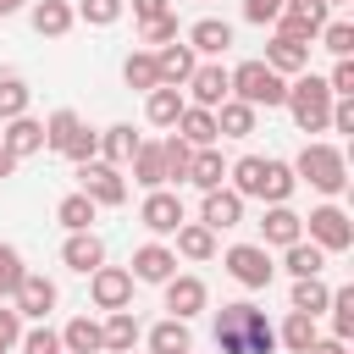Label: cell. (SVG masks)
<instances>
[{
    "mask_svg": "<svg viewBox=\"0 0 354 354\" xmlns=\"http://www.w3.org/2000/svg\"><path fill=\"white\" fill-rule=\"evenodd\" d=\"M216 348L221 354H271L277 348V326L266 321V310L254 304H221L216 310Z\"/></svg>",
    "mask_w": 354,
    "mask_h": 354,
    "instance_id": "cell-1",
    "label": "cell"
},
{
    "mask_svg": "<svg viewBox=\"0 0 354 354\" xmlns=\"http://www.w3.org/2000/svg\"><path fill=\"white\" fill-rule=\"evenodd\" d=\"M288 166H293V177H299V183H310V188H315V194H326V199H337V194L348 188V160H343V149H337V144L310 138Z\"/></svg>",
    "mask_w": 354,
    "mask_h": 354,
    "instance_id": "cell-2",
    "label": "cell"
},
{
    "mask_svg": "<svg viewBox=\"0 0 354 354\" xmlns=\"http://www.w3.org/2000/svg\"><path fill=\"white\" fill-rule=\"evenodd\" d=\"M332 88H326V77H315V72H299V77H288V116H293V127L299 133H326V111H332Z\"/></svg>",
    "mask_w": 354,
    "mask_h": 354,
    "instance_id": "cell-3",
    "label": "cell"
},
{
    "mask_svg": "<svg viewBox=\"0 0 354 354\" xmlns=\"http://www.w3.org/2000/svg\"><path fill=\"white\" fill-rule=\"evenodd\" d=\"M232 77V100H243V105H266V111H277L282 100H288V77L282 72H271L266 61H243V66H232L227 72Z\"/></svg>",
    "mask_w": 354,
    "mask_h": 354,
    "instance_id": "cell-4",
    "label": "cell"
},
{
    "mask_svg": "<svg viewBox=\"0 0 354 354\" xmlns=\"http://www.w3.org/2000/svg\"><path fill=\"white\" fill-rule=\"evenodd\" d=\"M44 149H55V155H66V160H94V155H100V133H94L77 111H55V116L44 122Z\"/></svg>",
    "mask_w": 354,
    "mask_h": 354,
    "instance_id": "cell-5",
    "label": "cell"
},
{
    "mask_svg": "<svg viewBox=\"0 0 354 354\" xmlns=\"http://www.w3.org/2000/svg\"><path fill=\"white\" fill-rule=\"evenodd\" d=\"M304 238L315 249H326V254H343V249H354V221H348L343 205H315L304 216Z\"/></svg>",
    "mask_w": 354,
    "mask_h": 354,
    "instance_id": "cell-6",
    "label": "cell"
},
{
    "mask_svg": "<svg viewBox=\"0 0 354 354\" xmlns=\"http://www.w3.org/2000/svg\"><path fill=\"white\" fill-rule=\"evenodd\" d=\"M221 266H227V277L238 282V288H271V277H277V266H271V249L266 243H232L227 254H221Z\"/></svg>",
    "mask_w": 354,
    "mask_h": 354,
    "instance_id": "cell-7",
    "label": "cell"
},
{
    "mask_svg": "<svg viewBox=\"0 0 354 354\" xmlns=\"http://www.w3.org/2000/svg\"><path fill=\"white\" fill-rule=\"evenodd\" d=\"M77 194H88L94 205H111L116 210V205H127V177L111 160L94 155V160H77Z\"/></svg>",
    "mask_w": 354,
    "mask_h": 354,
    "instance_id": "cell-8",
    "label": "cell"
},
{
    "mask_svg": "<svg viewBox=\"0 0 354 354\" xmlns=\"http://www.w3.org/2000/svg\"><path fill=\"white\" fill-rule=\"evenodd\" d=\"M88 299H94V310H133V271L127 266H94Z\"/></svg>",
    "mask_w": 354,
    "mask_h": 354,
    "instance_id": "cell-9",
    "label": "cell"
},
{
    "mask_svg": "<svg viewBox=\"0 0 354 354\" xmlns=\"http://www.w3.org/2000/svg\"><path fill=\"white\" fill-rule=\"evenodd\" d=\"M326 17H332V6L326 0H282V11H277V33H288V39H315L321 28H326Z\"/></svg>",
    "mask_w": 354,
    "mask_h": 354,
    "instance_id": "cell-10",
    "label": "cell"
},
{
    "mask_svg": "<svg viewBox=\"0 0 354 354\" xmlns=\"http://www.w3.org/2000/svg\"><path fill=\"white\" fill-rule=\"evenodd\" d=\"M194 100L188 105H205V111H216L221 100H232V77H227V66L221 61H199L194 72H188V83H183Z\"/></svg>",
    "mask_w": 354,
    "mask_h": 354,
    "instance_id": "cell-11",
    "label": "cell"
},
{
    "mask_svg": "<svg viewBox=\"0 0 354 354\" xmlns=\"http://www.w3.org/2000/svg\"><path fill=\"white\" fill-rule=\"evenodd\" d=\"M138 221H144L155 238H171L188 216H183V199H177L171 188H149V194H144V205H138Z\"/></svg>",
    "mask_w": 354,
    "mask_h": 354,
    "instance_id": "cell-12",
    "label": "cell"
},
{
    "mask_svg": "<svg viewBox=\"0 0 354 354\" xmlns=\"http://www.w3.org/2000/svg\"><path fill=\"white\" fill-rule=\"evenodd\" d=\"M160 288H166V315H177V321H194V315L210 304V293H205V282H199L194 271H171Z\"/></svg>",
    "mask_w": 354,
    "mask_h": 354,
    "instance_id": "cell-13",
    "label": "cell"
},
{
    "mask_svg": "<svg viewBox=\"0 0 354 354\" xmlns=\"http://www.w3.org/2000/svg\"><path fill=\"white\" fill-rule=\"evenodd\" d=\"M55 299H61V293H55V282H50L44 271H28V277L17 282V293H11V310H17V315H28V321H44V315L55 310Z\"/></svg>",
    "mask_w": 354,
    "mask_h": 354,
    "instance_id": "cell-14",
    "label": "cell"
},
{
    "mask_svg": "<svg viewBox=\"0 0 354 354\" xmlns=\"http://www.w3.org/2000/svg\"><path fill=\"white\" fill-rule=\"evenodd\" d=\"M304 238V216L293 210V205H266V216H260V243L266 249H288V243H299Z\"/></svg>",
    "mask_w": 354,
    "mask_h": 354,
    "instance_id": "cell-15",
    "label": "cell"
},
{
    "mask_svg": "<svg viewBox=\"0 0 354 354\" xmlns=\"http://www.w3.org/2000/svg\"><path fill=\"white\" fill-rule=\"evenodd\" d=\"M61 266L77 271V277H88L94 266H105V243H100V232H94V227L66 232V243H61Z\"/></svg>",
    "mask_w": 354,
    "mask_h": 354,
    "instance_id": "cell-16",
    "label": "cell"
},
{
    "mask_svg": "<svg viewBox=\"0 0 354 354\" xmlns=\"http://www.w3.org/2000/svg\"><path fill=\"white\" fill-rule=\"evenodd\" d=\"M266 66L282 72V77H299V72H310V44L288 39V33H271L266 39Z\"/></svg>",
    "mask_w": 354,
    "mask_h": 354,
    "instance_id": "cell-17",
    "label": "cell"
},
{
    "mask_svg": "<svg viewBox=\"0 0 354 354\" xmlns=\"http://www.w3.org/2000/svg\"><path fill=\"white\" fill-rule=\"evenodd\" d=\"M0 149H6L11 160L39 155V149H44V122H33L28 111H22V116H11V122H6V133H0Z\"/></svg>",
    "mask_w": 354,
    "mask_h": 354,
    "instance_id": "cell-18",
    "label": "cell"
},
{
    "mask_svg": "<svg viewBox=\"0 0 354 354\" xmlns=\"http://www.w3.org/2000/svg\"><path fill=\"white\" fill-rule=\"evenodd\" d=\"M199 221H205L210 232H227V227H238V221H243V199H238V194L221 183V188H210V194H205Z\"/></svg>",
    "mask_w": 354,
    "mask_h": 354,
    "instance_id": "cell-19",
    "label": "cell"
},
{
    "mask_svg": "<svg viewBox=\"0 0 354 354\" xmlns=\"http://www.w3.org/2000/svg\"><path fill=\"white\" fill-rule=\"evenodd\" d=\"M127 271H133V282H166L177 271V254L166 243H138L133 260H127Z\"/></svg>",
    "mask_w": 354,
    "mask_h": 354,
    "instance_id": "cell-20",
    "label": "cell"
},
{
    "mask_svg": "<svg viewBox=\"0 0 354 354\" xmlns=\"http://www.w3.org/2000/svg\"><path fill=\"white\" fill-rule=\"evenodd\" d=\"M188 348H194V332L177 315H166V321H155L144 332V354H188Z\"/></svg>",
    "mask_w": 354,
    "mask_h": 354,
    "instance_id": "cell-21",
    "label": "cell"
},
{
    "mask_svg": "<svg viewBox=\"0 0 354 354\" xmlns=\"http://www.w3.org/2000/svg\"><path fill=\"white\" fill-rule=\"evenodd\" d=\"M28 22H33V33H44V39H61V33H72L77 11H72V0H33Z\"/></svg>",
    "mask_w": 354,
    "mask_h": 354,
    "instance_id": "cell-22",
    "label": "cell"
},
{
    "mask_svg": "<svg viewBox=\"0 0 354 354\" xmlns=\"http://www.w3.org/2000/svg\"><path fill=\"white\" fill-rule=\"evenodd\" d=\"M227 44H232V22H221V17H199L188 28V50L194 55H227Z\"/></svg>",
    "mask_w": 354,
    "mask_h": 354,
    "instance_id": "cell-23",
    "label": "cell"
},
{
    "mask_svg": "<svg viewBox=\"0 0 354 354\" xmlns=\"http://www.w3.org/2000/svg\"><path fill=\"white\" fill-rule=\"evenodd\" d=\"M194 66H199V55H194V50H188V44H177V39H171V44H160V50H155V72H160V83H171V88H183V83H188V72H194Z\"/></svg>",
    "mask_w": 354,
    "mask_h": 354,
    "instance_id": "cell-24",
    "label": "cell"
},
{
    "mask_svg": "<svg viewBox=\"0 0 354 354\" xmlns=\"http://www.w3.org/2000/svg\"><path fill=\"white\" fill-rule=\"evenodd\" d=\"M183 183H194L199 194H210V188H221L227 183V160H221V149L216 144H205V149H194V160H188V177Z\"/></svg>",
    "mask_w": 354,
    "mask_h": 354,
    "instance_id": "cell-25",
    "label": "cell"
},
{
    "mask_svg": "<svg viewBox=\"0 0 354 354\" xmlns=\"http://www.w3.org/2000/svg\"><path fill=\"white\" fill-rule=\"evenodd\" d=\"M100 337H105V348H111V354H122V348H138L144 326H138V315H133V310H105Z\"/></svg>",
    "mask_w": 354,
    "mask_h": 354,
    "instance_id": "cell-26",
    "label": "cell"
},
{
    "mask_svg": "<svg viewBox=\"0 0 354 354\" xmlns=\"http://www.w3.org/2000/svg\"><path fill=\"white\" fill-rule=\"evenodd\" d=\"M183 88H171V83H155L149 94H144V116L155 122V127H177V116H183Z\"/></svg>",
    "mask_w": 354,
    "mask_h": 354,
    "instance_id": "cell-27",
    "label": "cell"
},
{
    "mask_svg": "<svg viewBox=\"0 0 354 354\" xmlns=\"http://www.w3.org/2000/svg\"><path fill=\"white\" fill-rule=\"evenodd\" d=\"M177 138H188L194 149H205V144H216L221 133H216V111H205V105H183V116H177V127H171Z\"/></svg>",
    "mask_w": 354,
    "mask_h": 354,
    "instance_id": "cell-28",
    "label": "cell"
},
{
    "mask_svg": "<svg viewBox=\"0 0 354 354\" xmlns=\"http://www.w3.org/2000/svg\"><path fill=\"white\" fill-rule=\"evenodd\" d=\"M133 183L149 194V188H166V160H160V144H144L138 138V149H133Z\"/></svg>",
    "mask_w": 354,
    "mask_h": 354,
    "instance_id": "cell-29",
    "label": "cell"
},
{
    "mask_svg": "<svg viewBox=\"0 0 354 354\" xmlns=\"http://www.w3.org/2000/svg\"><path fill=\"white\" fill-rule=\"evenodd\" d=\"M171 238H177L171 254H183V260H210V254H216V232H210L205 221H183Z\"/></svg>",
    "mask_w": 354,
    "mask_h": 354,
    "instance_id": "cell-30",
    "label": "cell"
},
{
    "mask_svg": "<svg viewBox=\"0 0 354 354\" xmlns=\"http://www.w3.org/2000/svg\"><path fill=\"white\" fill-rule=\"evenodd\" d=\"M61 348H66V354H100V348H105V337H100V321H88V315H72V321L61 326Z\"/></svg>",
    "mask_w": 354,
    "mask_h": 354,
    "instance_id": "cell-31",
    "label": "cell"
},
{
    "mask_svg": "<svg viewBox=\"0 0 354 354\" xmlns=\"http://www.w3.org/2000/svg\"><path fill=\"white\" fill-rule=\"evenodd\" d=\"M216 133H221V138H249V133H254V105L221 100V105H216Z\"/></svg>",
    "mask_w": 354,
    "mask_h": 354,
    "instance_id": "cell-32",
    "label": "cell"
},
{
    "mask_svg": "<svg viewBox=\"0 0 354 354\" xmlns=\"http://www.w3.org/2000/svg\"><path fill=\"white\" fill-rule=\"evenodd\" d=\"M133 149H138V133H133V122H111V127L100 133V160L122 166V160H133Z\"/></svg>",
    "mask_w": 354,
    "mask_h": 354,
    "instance_id": "cell-33",
    "label": "cell"
},
{
    "mask_svg": "<svg viewBox=\"0 0 354 354\" xmlns=\"http://www.w3.org/2000/svg\"><path fill=\"white\" fill-rule=\"evenodd\" d=\"M227 177H232V194H238V199H260V177H266V155H238V160L227 166Z\"/></svg>",
    "mask_w": 354,
    "mask_h": 354,
    "instance_id": "cell-34",
    "label": "cell"
},
{
    "mask_svg": "<svg viewBox=\"0 0 354 354\" xmlns=\"http://www.w3.org/2000/svg\"><path fill=\"white\" fill-rule=\"evenodd\" d=\"M321 266H326V249H315L310 238H299V243L282 249V271L288 277H321Z\"/></svg>",
    "mask_w": 354,
    "mask_h": 354,
    "instance_id": "cell-35",
    "label": "cell"
},
{
    "mask_svg": "<svg viewBox=\"0 0 354 354\" xmlns=\"http://www.w3.org/2000/svg\"><path fill=\"white\" fill-rule=\"evenodd\" d=\"M299 188V177H293V166L288 160H266V177H260V199L266 205H288V194Z\"/></svg>",
    "mask_w": 354,
    "mask_h": 354,
    "instance_id": "cell-36",
    "label": "cell"
},
{
    "mask_svg": "<svg viewBox=\"0 0 354 354\" xmlns=\"http://www.w3.org/2000/svg\"><path fill=\"white\" fill-rule=\"evenodd\" d=\"M332 299V288L321 277H293V293H288V310H304V315H321Z\"/></svg>",
    "mask_w": 354,
    "mask_h": 354,
    "instance_id": "cell-37",
    "label": "cell"
},
{
    "mask_svg": "<svg viewBox=\"0 0 354 354\" xmlns=\"http://www.w3.org/2000/svg\"><path fill=\"white\" fill-rule=\"evenodd\" d=\"M315 337H321V332H315V315H304V310H288V321H282L277 343H282L288 354H304V348H310Z\"/></svg>",
    "mask_w": 354,
    "mask_h": 354,
    "instance_id": "cell-38",
    "label": "cell"
},
{
    "mask_svg": "<svg viewBox=\"0 0 354 354\" xmlns=\"http://www.w3.org/2000/svg\"><path fill=\"white\" fill-rule=\"evenodd\" d=\"M94 210H100V205H94L88 194H66V199L55 205V221H61L66 232H83V227H94Z\"/></svg>",
    "mask_w": 354,
    "mask_h": 354,
    "instance_id": "cell-39",
    "label": "cell"
},
{
    "mask_svg": "<svg viewBox=\"0 0 354 354\" xmlns=\"http://www.w3.org/2000/svg\"><path fill=\"white\" fill-rule=\"evenodd\" d=\"M122 77H127V88H155L160 83V72H155V50H133L127 61H122Z\"/></svg>",
    "mask_w": 354,
    "mask_h": 354,
    "instance_id": "cell-40",
    "label": "cell"
},
{
    "mask_svg": "<svg viewBox=\"0 0 354 354\" xmlns=\"http://www.w3.org/2000/svg\"><path fill=\"white\" fill-rule=\"evenodd\" d=\"M326 310H332V337H354V288H332V299H326Z\"/></svg>",
    "mask_w": 354,
    "mask_h": 354,
    "instance_id": "cell-41",
    "label": "cell"
},
{
    "mask_svg": "<svg viewBox=\"0 0 354 354\" xmlns=\"http://www.w3.org/2000/svg\"><path fill=\"white\" fill-rule=\"evenodd\" d=\"M28 100H33V88H28L17 72H6V77H0V122L22 116V111H28Z\"/></svg>",
    "mask_w": 354,
    "mask_h": 354,
    "instance_id": "cell-42",
    "label": "cell"
},
{
    "mask_svg": "<svg viewBox=\"0 0 354 354\" xmlns=\"http://www.w3.org/2000/svg\"><path fill=\"white\" fill-rule=\"evenodd\" d=\"M160 160H166V183H183V177H188V160H194V144L171 133V138L160 144Z\"/></svg>",
    "mask_w": 354,
    "mask_h": 354,
    "instance_id": "cell-43",
    "label": "cell"
},
{
    "mask_svg": "<svg viewBox=\"0 0 354 354\" xmlns=\"http://www.w3.org/2000/svg\"><path fill=\"white\" fill-rule=\"evenodd\" d=\"M88 28H111V22H122V11H127V0H77L72 6Z\"/></svg>",
    "mask_w": 354,
    "mask_h": 354,
    "instance_id": "cell-44",
    "label": "cell"
},
{
    "mask_svg": "<svg viewBox=\"0 0 354 354\" xmlns=\"http://www.w3.org/2000/svg\"><path fill=\"white\" fill-rule=\"evenodd\" d=\"M332 55H354V22H343V17H326V28L315 33Z\"/></svg>",
    "mask_w": 354,
    "mask_h": 354,
    "instance_id": "cell-45",
    "label": "cell"
},
{
    "mask_svg": "<svg viewBox=\"0 0 354 354\" xmlns=\"http://www.w3.org/2000/svg\"><path fill=\"white\" fill-rule=\"evenodd\" d=\"M22 277H28V266H22V254H17V243H0V299H11Z\"/></svg>",
    "mask_w": 354,
    "mask_h": 354,
    "instance_id": "cell-46",
    "label": "cell"
},
{
    "mask_svg": "<svg viewBox=\"0 0 354 354\" xmlns=\"http://www.w3.org/2000/svg\"><path fill=\"white\" fill-rule=\"evenodd\" d=\"M17 343H22V354H61V332H50L44 321H39V326H28Z\"/></svg>",
    "mask_w": 354,
    "mask_h": 354,
    "instance_id": "cell-47",
    "label": "cell"
},
{
    "mask_svg": "<svg viewBox=\"0 0 354 354\" xmlns=\"http://www.w3.org/2000/svg\"><path fill=\"white\" fill-rule=\"evenodd\" d=\"M138 39L155 44V50L171 44V39H177V11H171V17H155V22H138Z\"/></svg>",
    "mask_w": 354,
    "mask_h": 354,
    "instance_id": "cell-48",
    "label": "cell"
},
{
    "mask_svg": "<svg viewBox=\"0 0 354 354\" xmlns=\"http://www.w3.org/2000/svg\"><path fill=\"white\" fill-rule=\"evenodd\" d=\"M326 88H332V94H354V55H337V66H332Z\"/></svg>",
    "mask_w": 354,
    "mask_h": 354,
    "instance_id": "cell-49",
    "label": "cell"
},
{
    "mask_svg": "<svg viewBox=\"0 0 354 354\" xmlns=\"http://www.w3.org/2000/svg\"><path fill=\"white\" fill-rule=\"evenodd\" d=\"M277 11H282V0H243V22H254V28L277 22Z\"/></svg>",
    "mask_w": 354,
    "mask_h": 354,
    "instance_id": "cell-50",
    "label": "cell"
},
{
    "mask_svg": "<svg viewBox=\"0 0 354 354\" xmlns=\"http://www.w3.org/2000/svg\"><path fill=\"white\" fill-rule=\"evenodd\" d=\"M17 337H22V315L17 310H0V354L17 348Z\"/></svg>",
    "mask_w": 354,
    "mask_h": 354,
    "instance_id": "cell-51",
    "label": "cell"
},
{
    "mask_svg": "<svg viewBox=\"0 0 354 354\" xmlns=\"http://www.w3.org/2000/svg\"><path fill=\"white\" fill-rule=\"evenodd\" d=\"M133 17H138V22H155V17H171V0H133Z\"/></svg>",
    "mask_w": 354,
    "mask_h": 354,
    "instance_id": "cell-52",
    "label": "cell"
},
{
    "mask_svg": "<svg viewBox=\"0 0 354 354\" xmlns=\"http://www.w3.org/2000/svg\"><path fill=\"white\" fill-rule=\"evenodd\" d=\"M304 354H348V343H343V337H315Z\"/></svg>",
    "mask_w": 354,
    "mask_h": 354,
    "instance_id": "cell-53",
    "label": "cell"
},
{
    "mask_svg": "<svg viewBox=\"0 0 354 354\" xmlns=\"http://www.w3.org/2000/svg\"><path fill=\"white\" fill-rule=\"evenodd\" d=\"M11 171H17V160H11L6 149H0V177H11Z\"/></svg>",
    "mask_w": 354,
    "mask_h": 354,
    "instance_id": "cell-54",
    "label": "cell"
},
{
    "mask_svg": "<svg viewBox=\"0 0 354 354\" xmlns=\"http://www.w3.org/2000/svg\"><path fill=\"white\" fill-rule=\"evenodd\" d=\"M28 0H0V17H11V11H22Z\"/></svg>",
    "mask_w": 354,
    "mask_h": 354,
    "instance_id": "cell-55",
    "label": "cell"
},
{
    "mask_svg": "<svg viewBox=\"0 0 354 354\" xmlns=\"http://www.w3.org/2000/svg\"><path fill=\"white\" fill-rule=\"evenodd\" d=\"M326 6H348V0H326Z\"/></svg>",
    "mask_w": 354,
    "mask_h": 354,
    "instance_id": "cell-56",
    "label": "cell"
},
{
    "mask_svg": "<svg viewBox=\"0 0 354 354\" xmlns=\"http://www.w3.org/2000/svg\"><path fill=\"white\" fill-rule=\"evenodd\" d=\"M122 354H138V348H122Z\"/></svg>",
    "mask_w": 354,
    "mask_h": 354,
    "instance_id": "cell-57",
    "label": "cell"
},
{
    "mask_svg": "<svg viewBox=\"0 0 354 354\" xmlns=\"http://www.w3.org/2000/svg\"><path fill=\"white\" fill-rule=\"evenodd\" d=\"M61 354H66V348H61Z\"/></svg>",
    "mask_w": 354,
    "mask_h": 354,
    "instance_id": "cell-58",
    "label": "cell"
},
{
    "mask_svg": "<svg viewBox=\"0 0 354 354\" xmlns=\"http://www.w3.org/2000/svg\"><path fill=\"white\" fill-rule=\"evenodd\" d=\"M199 6H205V0H199Z\"/></svg>",
    "mask_w": 354,
    "mask_h": 354,
    "instance_id": "cell-59",
    "label": "cell"
},
{
    "mask_svg": "<svg viewBox=\"0 0 354 354\" xmlns=\"http://www.w3.org/2000/svg\"><path fill=\"white\" fill-rule=\"evenodd\" d=\"M188 354H194V348H188Z\"/></svg>",
    "mask_w": 354,
    "mask_h": 354,
    "instance_id": "cell-60",
    "label": "cell"
}]
</instances>
